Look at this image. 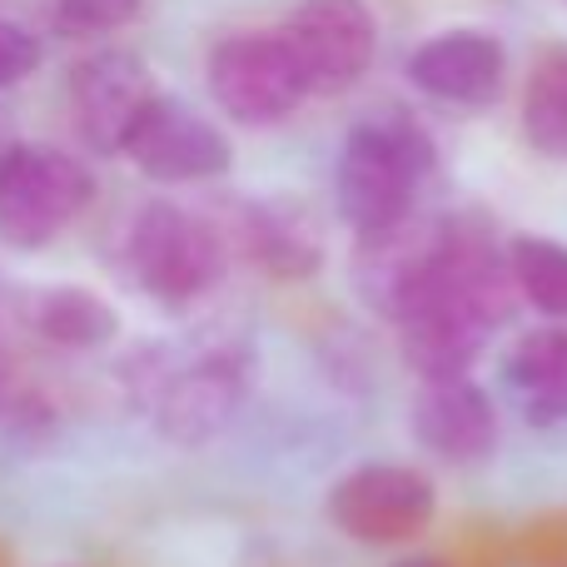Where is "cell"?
<instances>
[{
    "mask_svg": "<svg viewBox=\"0 0 567 567\" xmlns=\"http://www.w3.org/2000/svg\"><path fill=\"white\" fill-rule=\"evenodd\" d=\"M159 100L150 65L130 50H95L70 75V115L95 155H125L135 125Z\"/></svg>",
    "mask_w": 567,
    "mask_h": 567,
    "instance_id": "30bf717a",
    "label": "cell"
},
{
    "mask_svg": "<svg viewBox=\"0 0 567 567\" xmlns=\"http://www.w3.org/2000/svg\"><path fill=\"white\" fill-rule=\"evenodd\" d=\"M16 409V369H10V353L0 349V419Z\"/></svg>",
    "mask_w": 567,
    "mask_h": 567,
    "instance_id": "44dd1931",
    "label": "cell"
},
{
    "mask_svg": "<svg viewBox=\"0 0 567 567\" xmlns=\"http://www.w3.org/2000/svg\"><path fill=\"white\" fill-rule=\"evenodd\" d=\"M30 323L45 343L65 353H90L105 349L120 333V313L100 299L95 289H80V284H55V289H40L30 299Z\"/></svg>",
    "mask_w": 567,
    "mask_h": 567,
    "instance_id": "2e32d148",
    "label": "cell"
},
{
    "mask_svg": "<svg viewBox=\"0 0 567 567\" xmlns=\"http://www.w3.org/2000/svg\"><path fill=\"white\" fill-rule=\"evenodd\" d=\"M389 567H449V563L433 558V553H409V558H399V563H389Z\"/></svg>",
    "mask_w": 567,
    "mask_h": 567,
    "instance_id": "7402d4cb",
    "label": "cell"
},
{
    "mask_svg": "<svg viewBox=\"0 0 567 567\" xmlns=\"http://www.w3.org/2000/svg\"><path fill=\"white\" fill-rule=\"evenodd\" d=\"M498 379L528 423H567V323L518 333L498 359Z\"/></svg>",
    "mask_w": 567,
    "mask_h": 567,
    "instance_id": "9a60e30c",
    "label": "cell"
},
{
    "mask_svg": "<svg viewBox=\"0 0 567 567\" xmlns=\"http://www.w3.org/2000/svg\"><path fill=\"white\" fill-rule=\"evenodd\" d=\"M333 533L363 548H399L419 533L433 528L439 518V483L413 463H359L329 488Z\"/></svg>",
    "mask_w": 567,
    "mask_h": 567,
    "instance_id": "8992f818",
    "label": "cell"
},
{
    "mask_svg": "<svg viewBox=\"0 0 567 567\" xmlns=\"http://www.w3.org/2000/svg\"><path fill=\"white\" fill-rule=\"evenodd\" d=\"M35 65H40L35 35L20 30V25H10V20H0V90L16 85V80H25Z\"/></svg>",
    "mask_w": 567,
    "mask_h": 567,
    "instance_id": "ffe728a7",
    "label": "cell"
},
{
    "mask_svg": "<svg viewBox=\"0 0 567 567\" xmlns=\"http://www.w3.org/2000/svg\"><path fill=\"white\" fill-rule=\"evenodd\" d=\"M513 289L548 319H567V245L548 235H518L508 245Z\"/></svg>",
    "mask_w": 567,
    "mask_h": 567,
    "instance_id": "ac0fdd59",
    "label": "cell"
},
{
    "mask_svg": "<svg viewBox=\"0 0 567 567\" xmlns=\"http://www.w3.org/2000/svg\"><path fill=\"white\" fill-rule=\"evenodd\" d=\"M209 95L235 125H279L303 105L309 85L279 30H259L209 50Z\"/></svg>",
    "mask_w": 567,
    "mask_h": 567,
    "instance_id": "52a82bcc",
    "label": "cell"
},
{
    "mask_svg": "<svg viewBox=\"0 0 567 567\" xmlns=\"http://www.w3.org/2000/svg\"><path fill=\"white\" fill-rule=\"evenodd\" d=\"M125 155L135 159L140 175L159 179V185H199V179H219L229 169V140L219 125L195 115L189 105L159 95L135 125Z\"/></svg>",
    "mask_w": 567,
    "mask_h": 567,
    "instance_id": "7c38bea8",
    "label": "cell"
},
{
    "mask_svg": "<svg viewBox=\"0 0 567 567\" xmlns=\"http://www.w3.org/2000/svg\"><path fill=\"white\" fill-rule=\"evenodd\" d=\"M125 265L145 299L165 303V309H189L225 279L229 245L205 215L175 205V199H155L130 225Z\"/></svg>",
    "mask_w": 567,
    "mask_h": 567,
    "instance_id": "277c9868",
    "label": "cell"
},
{
    "mask_svg": "<svg viewBox=\"0 0 567 567\" xmlns=\"http://www.w3.org/2000/svg\"><path fill=\"white\" fill-rule=\"evenodd\" d=\"M523 140L538 155L567 159V50H543L523 90Z\"/></svg>",
    "mask_w": 567,
    "mask_h": 567,
    "instance_id": "e0dca14e",
    "label": "cell"
},
{
    "mask_svg": "<svg viewBox=\"0 0 567 567\" xmlns=\"http://www.w3.org/2000/svg\"><path fill=\"white\" fill-rule=\"evenodd\" d=\"M503 45L483 30H443L409 55V80L439 105L478 110L503 90Z\"/></svg>",
    "mask_w": 567,
    "mask_h": 567,
    "instance_id": "4fadbf2b",
    "label": "cell"
},
{
    "mask_svg": "<svg viewBox=\"0 0 567 567\" xmlns=\"http://www.w3.org/2000/svg\"><path fill=\"white\" fill-rule=\"evenodd\" d=\"M508 255L488 229L458 219L433 275L399 313V349L419 379H463L513 313Z\"/></svg>",
    "mask_w": 567,
    "mask_h": 567,
    "instance_id": "6da1fadb",
    "label": "cell"
},
{
    "mask_svg": "<svg viewBox=\"0 0 567 567\" xmlns=\"http://www.w3.org/2000/svg\"><path fill=\"white\" fill-rule=\"evenodd\" d=\"M453 225L458 219L449 215H403L383 229H369L359 235V249H353V293L369 303L379 319L399 323V313L409 309V299L423 289V279L433 275L439 255L449 249Z\"/></svg>",
    "mask_w": 567,
    "mask_h": 567,
    "instance_id": "ba28073f",
    "label": "cell"
},
{
    "mask_svg": "<svg viewBox=\"0 0 567 567\" xmlns=\"http://www.w3.org/2000/svg\"><path fill=\"white\" fill-rule=\"evenodd\" d=\"M235 239L275 279H309L323 265V229L299 199H249L235 219Z\"/></svg>",
    "mask_w": 567,
    "mask_h": 567,
    "instance_id": "5bb4252c",
    "label": "cell"
},
{
    "mask_svg": "<svg viewBox=\"0 0 567 567\" xmlns=\"http://www.w3.org/2000/svg\"><path fill=\"white\" fill-rule=\"evenodd\" d=\"M95 199V175L75 155L50 145L0 150V239L40 249L65 235Z\"/></svg>",
    "mask_w": 567,
    "mask_h": 567,
    "instance_id": "5b68a950",
    "label": "cell"
},
{
    "mask_svg": "<svg viewBox=\"0 0 567 567\" xmlns=\"http://www.w3.org/2000/svg\"><path fill=\"white\" fill-rule=\"evenodd\" d=\"M433 175V140L419 120L383 110L343 135L333 165V205L353 235L383 229L413 215V199Z\"/></svg>",
    "mask_w": 567,
    "mask_h": 567,
    "instance_id": "7a4b0ae2",
    "label": "cell"
},
{
    "mask_svg": "<svg viewBox=\"0 0 567 567\" xmlns=\"http://www.w3.org/2000/svg\"><path fill=\"white\" fill-rule=\"evenodd\" d=\"M70 30H120L140 10V0H55Z\"/></svg>",
    "mask_w": 567,
    "mask_h": 567,
    "instance_id": "d6986e66",
    "label": "cell"
},
{
    "mask_svg": "<svg viewBox=\"0 0 567 567\" xmlns=\"http://www.w3.org/2000/svg\"><path fill=\"white\" fill-rule=\"evenodd\" d=\"M249 379H255V359L245 343H199L195 353L159 363L145 389V409L169 443L205 449L239 419L249 399Z\"/></svg>",
    "mask_w": 567,
    "mask_h": 567,
    "instance_id": "3957f363",
    "label": "cell"
},
{
    "mask_svg": "<svg viewBox=\"0 0 567 567\" xmlns=\"http://www.w3.org/2000/svg\"><path fill=\"white\" fill-rule=\"evenodd\" d=\"M409 433L439 463L478 468L498 449V403L468 373L463 379H419V393L409 403Z\"/></svg>",
    "mask_w": 567,
    "mask_h": 567,
    "instance_id": "8fae6325",
    "label": "cell"
},
{
    "mask_svg": "<svg viewBox=\"0 0 567 567\" xmlns=\"http://www.w3.org/2000/svg\"><path fill=\"white\" fill-rule=\"evenodd\" d=\"M284 45L293 50L309 95H339L359 85L379 50V20L369 0H303L284 20Z\"/></svg>",
    "mask_w": 567,
    "mask_h": 567,
    "instance_id": "9c48e42d",
    "label": "cell"
}]
</instances>
